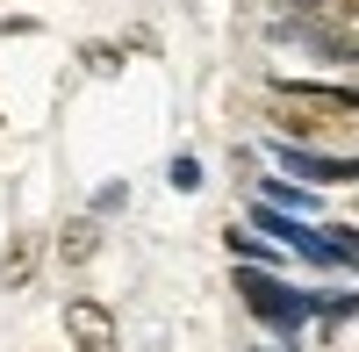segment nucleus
Here are the masks:
<instances>
[{
    "mask_svg": "<svg viewBox=\"0 0 359 352\" xmlns=\"http://www.w3.org/2000/svg\"><path fill=\"white\" fill-rule=\"evenodd\" d=\"M266 115H273L280 144H331L359 123V94H345V86H273Z\"/></svg>",
    "mask_w": 359,
    "mask_h": 352,
    "instance_id": "nucleus-1",
    "label": "nucleus"
},
{
    "mask_svg": "<svg viewBox=\"0 0 359 352\" xmlns=\"http://www.w3.org/2000/svg\"><path fill=\"white\" fill-rule=\"evenodd\" d=\"M287 22L302 29L316 50L359 57V0H287Z\"/></svg>",
    "mask_w": 359,
    "mask_h": 352,
    "instance_id": "nucleus-2",
    "label": "nucleus"
},
{
    "mask_svg": "<svg viewBox=\"0 0 359 352\" xmlns=\"http://www.w3.org/2000/svg\"><path fill=\"white\" fill-rule=\"evenodd\" d=\"M237 295H245V309L259 316V324H273V331H294V324H302V316L316 309L309 295H294V287L287 280H273V273H237Z\"/></svg>",
    "mask_w": 359,
    "mask_h": 352,
    "instance_id": "nucleus-3",
    "label": "nucleus"
},
{
    "mask_svg": "<svg viewBox=\"0 0 359 352\" xmlns=\"http://www.w3.org/2000/svg\"><path fill=\"white\" fill-rule=\"evenodd\" d=\"M280 165H287L302 187H352V180H359V158L316 151V144H280Z\"/></svg>",
    "mask_w": 359,
    "mask_h": 352,
    "instance_id": "nucleus-4",
    "label": "nucleus"
},
{
    "mask_svg": "<svg viewBox=\"0 0 359 352\" xmlns=\"http://www.w3.org/2000/svg\"><path fill=\"white\" fill-rule=\"evenodd\" d=\"M65 331L79 352H115V316L101 302H65Z\"/></svg>",
    "mask_w": 359,
    "mask_h": 352,
    "instance_id": "nucleus-5",
    "label": "nucleus"
},
{
    "mask_svg": "<svg viewBox=\"0 0 359 352\" xmlns=\"http://www.w3.org/2000/svg\"><path fill=\"white\" fill-rule=\"evenodd\" d=\"M86 252H94V223H72L65 230V259H86Z\"/></svg>",
    "mask_w": 359,
    "mask_h": 352,
    "instance_id": "nucleus-6",
    "label": "nucleus"
},
{
    "mask_svg": "<svg viewBox=\"0 0 359 352\" xmlns=\"http://www.w3.org/2000/svg\"><path fill=\"white\" fill-rule=\"evenodd\" d=\"M172 187H201V165L194 158H172Z\"/></svg>",
    "mask_w": 359,
    "mask_h": 352,
    "instance_id": "nucleus-7",
    "label": "nucleus"
}]
</instances>
